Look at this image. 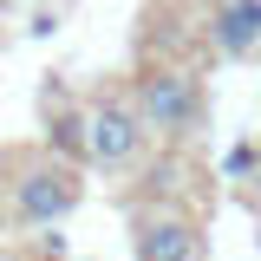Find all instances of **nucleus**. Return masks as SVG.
<instances>
[{
	"label": "nucleus",
	"mask_w": 261,
	"mask_h": 261,
	"mask_svg": "<svg viewBox=\"0 0 261 261\" xmlns=\"http://www.w3.org/2000/svg\"><path fill=\"white\" fill-rule=\"evenodd\" d=\"M130 98L144 111V124L157 144H190L209 130V92L190 65H170V59H144L130 72Z\"/></svg>",
	"instance_id": "nucleus-2"
},
{
	"label": "nucleus",
	"mask_w": 261,
	"mask_h": 261,
	"mask_svg": "<svg viewBox=\"0 0 261 261\" xmlns=\"http://www.w3.org/2000/svg\"><path fill=\"white\" fill-rule=\"evenodd\" d=\"M130 255L137 261H202V222L183 202H137L130 209Z\"/></svg>",
	"instance_id": "nucleus-4"
},
{
	"label": "nucleus",
	"mask_w": 261,
	"mask_h": 261,
	"mask_svg": "<svg viewBox=\"0 0 261 261\" xmlns=\"http://www.w3.org/2000/svg\"><path fill=\"white\" fill-rule=\"evenodd\" d=\"M39 130H46V144L59 150V157L85 163L92 170V137H85V98H72L65 85H46L39 92Z\"/></svg>",
	"instance_id": "nucleus-6"
},
{
	"label": "nucleus",
	"mask_w": 261,
	"mask_h": 261,
	"mask_svg": "<svg viewBox=\"0 0 261 261\" xmlns=\"http://www.w3.org/2000/svg\"><path fill=\"white\" fill-rule=\"evenodd\" d=\"M202 46L216 59H255L261 53V0H209L202 13Z\"/></svg>",
	"instance_id": "nucleus-5"
},
{
	"label": "nucleus",
	"mask_w": 261,
	"mask_h": 261,
	"mask_svg": "<svg viewBox=\"0 0 261 261\" xmlns=\"http://www.w3.org/2000/svg\"><path fill=\"white\" fill-rule=\"evenodd\" d=\"M255 157H261V144H255V137H242V144L222 157V176H228V183H242V176L255 170Z\"/></svg>",
	"instance_id": "nucleus-7"
},
{
	"label": "nucleus",
	"mask_w": 261,
	"mask_h": 261,
	"mask_svg": "<svg viewBox=\"0 0 261 261\" xmlns=\"http://www.w3.org/2000/svg\"><path fill=\"white\" fill-rule=\"evenodd\" d=\"M0 190L20 228H59L79 202H85V163L59 157L53 144H33V150H7L0 157Z\"/></svg>",
	"instance_id": "nucleus-1"
},
{
	"label": "nucleus",
	"mask_w": 261,
	"mask_h": 261,
	"mask_svg": "<svg viewBox=\"0 0 261 261\" xmlns=\"http://www.w3.org/2000/svg\"><path fill=\"white\" fill-rule=\"evenodd\" d=\"M85 137H92V170H105V176H124L130 163L150 150V124H144L130 85L85 92Z\"/></svg>",
	"instance_id": "nucleus-3"
}]
</instances>
